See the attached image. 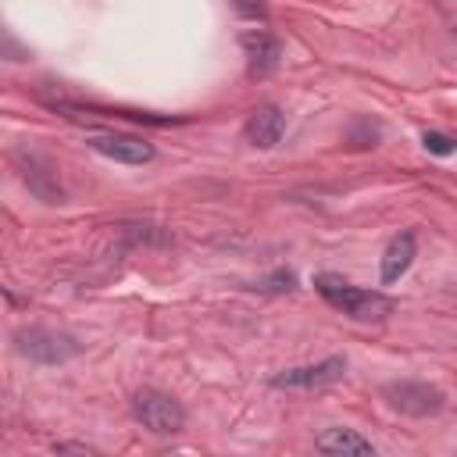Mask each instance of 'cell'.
Wrapping results in <instances>:
<instances>
[{"instance_id":"obj_1","label":"cell","mask_w":457,"mask_h":457,"mask_svg":"<svg viewBox=\"0 0 457 457\" xmlns=\"http://www.w3.org/2000/svg\"><path fill=\"white\" fill-rule=\"evenodd\" d=\"M314 289L325 303H332L339 314H346L353 321H386L396 311L393 296H386L378 289H361V286H353V282H346L343 275H332V271L314 275Z\"/></svg>"},{"instance_id":"obj_2","label":"cell","mask_w":457,"mask_h":457,"mask_svg":"<svg viewBox=\"0 0 457 457\" xmlns=\"http://www.w3.org/2000/svg\"><path fill=\"white\" fill-rule=\"evenodd\" d=\"M14 350L36 364H64L71 357L82 353V343L71 332H57L46 325H32V328H18L14 332Z\"/></svg>"},{"instance_id":"obj_3","label":"cell","mask_w":457,"mask_h":457,"mask_svg":"<svg viewBox=\"0 0 457 457\" xmlns=\"http://www.w3.org/2000/svg\"><path fill=\"white\" fill-rule=\"evenodd\" d=\"M132 414L154 436H175L186 428V407L171 393H161V389H139L132 396Z\"/></svg>"},{"instance_id":"obj_4","label":"cell","mask_w":457,"mask_h":457,"mask_svg":"<svg viewBox=\"0 0 457 457\" xmlns=\"http://www.w3.org/2000/svg\"><path fill=\"white\" fill-rule=\"evenodd\" d=\"M382 400L407 414V418H428V414H439L443 411V389L432 386V382H421V378H393L382 386Z\"/></svg>"},{"instance_id":"obj_5","label":"cell","mask_w":457,"mask_h":457,"mask_svg":"<svg viewBox=\"0 0 457 457\" xmlns=\"http://www.w3.org/2000/svg\"><path fill=\"white\" fill-rule=\"evenodd\" d=\"M86 143H89V150H96L100 157L118 161V164H150L157 157L154 143H146L143 136H132V132H93Z\"/></svg>"},{"instance_id":"obj_6","label":"cell","mask_w":457,"mask_h":457,"mask_svg":"<svg viewBox=\"0 0 457 457\" xmlns=\"http://www.w3.org/2000/svg\"><path fill=\"white\" fill-rule=\"evenodd\" d=\"M346 375V357H325L318 364H300L271 375V389H321Z\"/></svg>"},{"instance_id":"obj_7","label":"cell","mask_w":457,"mask_h":457,"mask_svg":"<svg viewBox=\"0 0 457 457\" xmlns=\"http://www.w3.org/2000/svg\"><path fill=\"white\" fill-rule=\"evenodd\" d=\"M14 161H18V168H21V179H25L29 193H36L43 204H61V200H64V189H61V182H57V168H54L43 154H36V150H18Z\"/></svg>"},{"instance_id":"obj_8","label":"cell","mask_w":457,"mask_h":457,"mask_svg":"<svg viewBox=\"0 0 457 457\" xmlns=\"http://www.w3.org/2000/svg\"><path fill=\"white\" fill-rule=\"evenodd\" d=\"M243 54H246L250 79H268L282 61V43L268 29H250L243 32Z\"/></svg>"},{"instance_id":"obj_9","label":"cell","mask_w":457,"mask_h":457,"mask_svg":"<svg viewBox=\"0 0 457 457\" xmlns=\"http://www.w3.org/2000/svg\"><path fill=\"white\" fill-rule=\"evenodd\" d=\"M282 132H286V111H282L278 104H261V107L246 118V129H243L246 143L257 146V150H271V146L282 139Z\"/></svg>"},{"instance_id":"obj_10","label":"cell","mask_w":457,"mask_h":457,"mask_svg":"<svg viewBox=\"0 0 457 457\" xmlns=\"http://www.w3.org/2000/svg\"><path fill=\"white\" fill-rule=\"evenodd\" d=\"M414 257H418V239H414V232H400V236H393L389 246H386V253H382L378 282H382V286H393V282L414 264Z\"/></svg>"},{"instance_id":"obj_11","label":"cell","mask_w":457,"mask_h":457,"mask_svg":"<svg viewBox=\"0 0 457 457\" xmlns=\"http://www.w3.org/2000/svg\"><path fill=\"white\" fill-rule=\"evenodd\" d=\"M314 446L321 450V453H353V457H371L375 453V443L371 439H364L361 432H353V428H346V425H332V428H325L318 439H314Z\"/></svg>"},{"instance_id":"obj_12","label":"cell","mask_w":457,"mask_h":457,"mask_svg":"<svg viewBox=\"0 0 457 457\" xmlns=\"http://www.w3.org/2000/svg\"><path fill=\"white\" fill-rule=\"evenodd\" d=\"M421 146L428 150V154H436V157H450V154H457V139L453 136H446V132H421Z\"/></svg>"},{"instance_id":"obj_13","label":"cell","mask_w":457,"mask_h":457,"mask_svg":"<svg viewBox=\"0 0 457 457\" xmlns=\"http://www.w3.org/2000/svg\"><path fill=\"white\" fill-rule=\"evenodd\" d=\"M253 289H261V293H293V289H296V275L286 271V268H278V271H271L268 278H261Z\"/></svg>"},{"instance_id":"obj_14","label":"cell","mask_w":457,"mask_h":457,"mask_svg":"<svg viewBox=\"0 0 457 457\" xmlns=\"http://www.w3.org/2000/svg\"><path fill=\"white\" fill-rule=\"evenodd\" d=\"M378 136H382V129H378L375 121H353V129H350L346 139H350L353 146H375Z\"/></svg>"},{"instance_id":"obj_15","label":"cell","mask_w":457,"mask_h":457,"mask_svg":"<svg viewBox=\"0 0 457 457\" xmlns=\"http://www.w3.org/2000/svg\"><path fill=\"white\" fill-rule=\"evenodd\" d=\"M236 7H239V14H246V18H268V11H264L261 0H236Z\"/></svg>"},{"instance_id":"obj_16","label":"cell","mask_w":457,"mask_h":457,"mask_svg":"<svg viewBox=\"0 0 457 457\" xmlns=\"http://www.w3.org/2000/svg\"><path fill=\"white\" fill-rule=\"evenodd\" d=\"M54 450H57V453H93L89 443H57Z\"/></svg>"},{"instance_id":"obj_17","label":"cell","mask_w":457,"mask_h":457,"mask_svg":"<svg viewBox=\"0 0 457 457\" xmlns=\"http://www.w3.org/2000/svg\"><path fill=\"white\" fill-rule=\"evenodd\" d=\"M453 36H457V29H453Z\"/></svg>"}]
</instances>
